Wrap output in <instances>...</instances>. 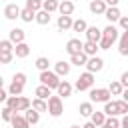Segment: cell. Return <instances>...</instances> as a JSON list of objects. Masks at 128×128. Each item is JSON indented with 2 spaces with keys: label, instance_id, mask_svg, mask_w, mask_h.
<instances>
[{
  "label": "cell",
  "instance_id": "836d02e7",
  "mask_svg": "<svg viewBox=\"0 0 128 128\" xmlns=\"http://www.w3.org/2000/svg\"><path fill=\"white\" fill-rule=\"evenodd\" d=\"M118 52H120V56H128V40H126V36H122V34H120V38H118Z\"/></svg>",
  "mask_w": 128,
  "mask_h": 128
},
{
  "label": "cell",
  "instance_id": "b9f144b4",
  "mask_svg": "<svg viewBox=\"0 0 128 128\" xmlns=\"http://www.w3.org/2000/svg\"><path fill=\"white\" fill-rule=\"evenodd\" d=\"M112 44H114V42H112V40H108V38H104V36H102V38H100V42H98L100 50H110V46H112Z\"/></svg>",
  "mask_w": 128,
  "mask_h": 128
},
{
  "label": "cell",
  "instance_id": "f546056e",
  "mask_svg": "<svg viewBox=\"0 0 128 128\" xmlns=\"http://www.w3.org/2000/svg\"><path fill=\"white\" fill-rule=\"evenodd\" d=\"M90 122H94L96 126H102V124L106 122V114H104V110H102V112L94 110V112H92V116H90Z\"/></svg>",
  "mask_w": 128,
  "mask_h": 128
},
{
  "label": "cell",
  "instance_id": "bcb514c9",
  "mask_svg": "<svg viewBox=\"0 0 128 128\" xmlns=\"http://www.w3.org/2000/svg\"><path fill=\"white\" fill-rule=\"evenodd\" d=\"M8 96H10V94H8V90L0 88V102H6V100H8Z\"/></svg>",
  "mask_w": 128,
  "mask_h": 128
},
{
  "label": "cell",
  "instance_id": "5bb4252c",
  "mask_svg": "<svg viewBox=\"0 0 128 128\" xmlns=\"http://www.w3.org/2000/svg\"><path fill=\"white\" fill-rule=\"evenodd\" d=\"M8 38H10V42H14V46H16V44H20V42L26 40V32H24L22 28H12L10 34H8Z\"/></svg>",
  "mask_w": 128,
  "mask_h": 128
},
{
  "label": "cell",
  "instance_id": "8fae6325",
  "mask_svg": "<svg viewBox=\"0 0 128 128\" xmlns=\"http://www.w3.org/2000/svg\"><path fill=\"white\" fill-rule=\"evenodd\" d=\"M120 10H118V6H108L106 8V12H104V18L110 22V24H114V22H118L120 20Z\"/></svg>",
  "mask_w": 128,
  "mask_h": 128
},
{
  "label": "cell",
  "instance_id": "7dc6e473",
  "mask_svg": "<svg viewBox=\"0 0 128 128\" xmlns=\"http://www.w3.org/2000/svg\"><path fill=\"white\" fill-rule=\"evenodd\" d=\"M120 128H128V114L122 116V120H120Z\"/></svg>",
  "mask_w": 128,
  "mask_h": 128
},
{
  "label": "cell",
  "instance_id": "7a4b0ae2",
  "mask_svg": "<svg viewBox=\"0 0 128 128\" xmlns=\"http://www.w3.org/2000/svg\"><path fill=\"white\" fill-rule=\"evenodd\" d=\"M38 80H40V84H44V86H48V88H52V90H56L58 84H60V76H58L54 70H44V72H40Z\"/></svg>",
  "mask_w": 128,
  "mask_h": 128
},
{
  "label": "cell",
  "instance_id": "11a10c76",
  "mask_svg": "<svg viewBox=\"0 0 128 128\" xmlns=\"http://www.w3.org/2000/svg\"><path fill=\"white\" fill-rule=\"evenodd\" d=\"M70 128H82V126H70Z\"/></svg>",
  "mask_w": 128,
  "mask_h": 128
},
{
  "label": "cell",
  "instance_id": "44dd1931",
  "mask_svg": "<svg viewBox=\"0 0 128 128\" xmlns=\"http://www.w3.org/2000/svg\"><path fill=\"white\" fill-rule=\"evenodd\" d=\"M34 94H36V98L48 100V98L52 96V88H48V86H44V84H38V86H36V90H34Z\"/></svg>",
  "mask_w": 128,
  "mask_h": 128
},
{
  "label": "cell",
  "instance_id": "8992f818",
  "mask_svg": "<svg viewBox=\"0 0 128 128\" xmlns=\"http://www.w3.org/2000/svg\"><path fill=\"white\" fill-rule=\"evenodd\" d=\"M102 68H104V60H102L100 56H90V58H88V62H86V70H88V72L96 74V72H100Z\"/></svg>",
  "mask_w": 128,
  "mask_h": 128
},
{
  "label": "cell",
  "instance_id": "681fc988",
  "mask_svg": "<svg viewBox=\"0 0 128 128\" xmlns=\"http://www.w3.org/2000/svg\"><path fill=\"white\" fill-rule=\"evenodd\" d=\"M82 128H98V126H96V124H94V122H86V124H84V126H82Z\"/></svg>",
  "mask_w": 128,
  "mask_h": 128
},
{
  "label": "cell",
  "instance_id": "277c9868",
  "mask_svg": "<svg viewBox=\"0 0 128 128\" xmlns=\"http://www.w3.org/2000/svg\"><path fill=\"white\" fill-rule=\"evenodd\" d=\"M62 112H64L62 96H58V94L54 96V94H52V96L48 98V114H50V116H54V118H58Z\"/></svg>",
  "mask_w": 128,
  "mask_h": 128
},
{
  "label": "cell",
  "instance_id": "ffe728a7",
  "mask_svg": "<svg viewBox=\"0 0 128 128\" xmlns=\"http://www.w3.org/2000/svg\"><path fill=\"white\" fill-rule=\"evenodd\" d=\"M28 54H30V46H28L26 42H20V44L14 46V56H16V58H26Z\"/></svg>",
  "mask_w": 128,
  "mask_h": 128
},
{
  "label": "cell",
  "instance_id": "2e32d148",
  "mask_svg": "<svg viewBox=\"0 0 128 128\" xmlns=\"http://www.w3.org/2000/svg\"><path fill=\"white\" fill-rule=\"evenodd\" d=\"M72 90H74V86H72L68 80H60V84H58V88H56L58 96H64V98L72 96Z\"/></svg>",
  "mask_w": 128,
  "mask_h": 128
},
{
  "label": "cell",
  "instance_id": "7c38bea8",
  "mask_svg": "<svg viewBox=\"0 0 128 128\" xmlns=\"http://www.w3.org/2000/svg\"><path fill=\"white\" fill-rule=\"evenodd\" d=\"M84 34H86V40H90V42H100V38H102V30L98 26H88Z\"/></svg>",
  "mask_w": 128,
  "mask_h": 128
},
{
  "label": "cell",
  "instance_id": "f35d334b",
  "mask_svg": "<svg viewBox=\"0 0 128 128\" xmlns=\"http://www.w3.org/2000/svg\"><path fill=\"white\" fill-rule=\"evenodd\" d=\"M108 128H120V118L118 116H106V122H104Z\"/></svg>",
  "mask_w": 128,
  "mask_h": 128
},
{
  "label": "cell",
  "instance_id": "c3c4849f",
  "mask_svg": "<svg viewBox=\"0 0 128 128\" xmlns=\"http://www.w3.org/2000/svg\"><path fill=\"white\" fill-rule=\"evenodd\" d=\"M104 2H106L108 6H118V2H120V0H104Z\"/></svg>",
  "mask_w": 128,
  "mask_h": 128
},
{
  "label": "cell",
  "instance_id": "484cf974",
  "mask_svg": "<svg viewBox=\"0 0 128 128\" xmlns=\"http://www.w3.org/2000/svg\"><path fill=\"white\" fill-rule=\"evenodd\" d=\"M108 90H110V94H112V96H122L124 86H122V82H120V80H112V82L108 84Z\"/></svg>",
  "mask_w": 128,
  "mask_h": 128
},
{
  "label": "cell",
  "instance_id": "ba28073f",
  "mask_svg": "<svg viewBox=\"0 0 128 128\" xmlns=\"http://www.w3.org/2000/svg\"><path fill=\"white\" fill-rule=\"evenodd\" d=\"M82 46H84V42L80 40V38H70L68 42H66V52L72 56V54H78V52H82Z\"/></svg>",
  "mask_w": 128,
  "mask_h": 128
},
{
  "label": "cell",
  "instance_id": "f1b7e54d",
  "mask_svg": "<svg viewBox=\"0 0 128 128\" xmlns=\"http://www.w3.org/2000/svg\"><path fill=\"white\" fill-rule=\"evenodd\" d=\"M32 108H34V110H38V112H48V100L34 98V100H32Z\"/></svg>",
  "mask_w": 128,
  "mask_h": 128
},
{
  "label": "cell",
  "instance_id": "f5cc1de1",
  "mask_svg": "<svg viewBox=\"0 0 128 128\" xmlns=\"http://www.w3.org/2000/svg\"><path fill=\"white\" fill-rule=\"evenodd\" d=\"M122 36H126V40H128V30H126V32H122Z\"/></svg>",
  "mask_w": 128,
  "mask_h": 128
},
{
  "label": "cell",
  "instance_id": "7402d4cb",
  "mask_svg": "<svg viewBox=\"0 0 128 128\" xmlns=\"http://www.w3.org/2000/svg\"><path fill=\"white\" fill-rule=\"evenodd\" d=\"M10 124H12V128H30V124H28V120L24 118V116H20L18 112L12 116V120H10Z\"/></svg>",
  "mask_w": 128,
  "mask_h": 128
},
{
  "label": "cell",
  "instance_id": "83f0119b",
  "mask_svg": "<svg viewBox=\"0 0 128 128\" xmlns=\"http://www.w3.org/2000/svg\"><path fill=\"white\" fill-rule=\"evenodd\" d=\"M24 86H26V84H20V82L12 80V84L8 86V94H10V96H20L22 90H24Z\"/></svg>",
  "mask_w": 128,
  "mask_h": 128
},
{
  "label": "cell",
  "instance_id": "6da1fadb",
  "mask_svg": "<svg viewBox=\"0 0 128 128\" xmlns=\"http://www.w3.org/2000/svg\"><path fill=\"white\" fill-rule=\"evenodd\" d=\"M6 106H10L14 112H26V110L32 106V102H30L26 96H8Z\"/></svg>",
  "mask_w": 128,
  "mask_h": 128
},
{
  "label": "cell",
  "instance_id": "d6a6232c",
  "mask_svg": "<svg viewBox=\"0 0 128 128\" xmlns=\"http://www.w3.org/2000/svg\"><path fill=\"white\" fill-rule=\"evenodd\" d=\"M34 66H36L40 72H44V70H50V68H48V66H50V60H48L46 56H40V58H36Z\"/></svg>",
  "mask_w": 128,
  "mask_h": 128
},
{
  "label": "cell",
  "instance_id": "e575fe53",
  "mask_svg": "<svg viewBox=\"0 0 128 128\" xmlns=\"http://www.w3.org/2000/svg\"><path fill=\"white\" fill-rule=\"evenodd\" d=\"M86 28H88V24H86V20H82V18L74 20V24H72V32H86Z\"/></svg>",
  "mask_w": 128,
  "mask_h": 128
},
{
  "label": "cell",
  "instance_id": "f907efd6",
  "mask_svg": "<svg viewBox=\"0 0 128 128\" xmlns=\"http://www.w3.org/2000/svg\"><path fill=\"white\" fill-rule=\"evenodd\" d=\"M122 100H126V102H128V88H124V90H122Z\"/></svg>",
  "mask_w": 128,
  "mask_h": 128
},
{
  "label": "cell",
  "instance_id": "7bdbcfd3",
  "mask_svg": "<svg viewBox=\"0 0 128 128\" xmlns=\"http://www.w3.org/2000/svg\"><path fill=\"white\" fill-rule=\"evenodd\" d=\"M12 80H16V82H20V84H26V74H24V72H16V74L12 76Z\"/></svg>",
  "mask_w": 128,
  "mask_h": 128
},
{
  "label": "cell",
  "instance_id": "8d00e7d4",
  "mask_svg": "<svg viewBox=\"0 0 128 128\" xmlns=\"http://www.w3.org/2000/svg\"><path fill=\"white\" fill-rule=\"evenodd\" d=\"M0 52H14V42H10V38L0 40Z\"/></svg>",
  "mask_w": 128,
  "mask_h": 128
},
{
  "label": "cell",
  "instance_id": "ab89813d",
  "mask_svg": "<svg viewBox=\"0 0 128 128\" xmlns=\"http://www.w3.org/2000/svg\"><path fill=\"white\" fill-rule=\"evenodd\" d=\"M116 104H118V116H124V114H128V102L126 100H116Z\"/></svg>",
  "mask_w": 128,
  "mask_h": 128
},
{
  "label": "cell",
  "instance_id": "cb8c5ba5",
  "mask_svg": "<svg viewBox=\"0 0 128 128\" xmlns=\"http://www.w3.org/2000/svg\"><path fill=\"white\" fill-rule=\"evenodd\" d=\"M78 112H80V116H86V118H90L92 116V112H94V102H82L80 106H78Z\"/></svg>",
  "mask_w": 128,
  "mask_h": 128
},
{
  "label": "cell",
  "instance_id": "4316f807",
  "mask_svg": "<svg viewBox=\"0 0 128 128\" xmlns=\"http://www.w3.org/2000/svg\"><path fill=\"white\" fill-rule=\"evenodd\" d=\"M104 114L106 116H118V104H116V100H108L104 104Z\"/></svg>",
  "mask_w": 128,
  "mask_h": 128
},
{
  "label": "cell",
  "instance_id": "9c48e42d",
  "mask_svg": "<svg viewBox=\"0 0 128 128\" xmlns=\"http://www.w3.org/2000/svg\"><path fill=\"white\" fill-rule=\"evenodd\" d=\"M72 24H74L72 16H64V14H60V16H58V20H56V26H58V30H60V32L72 30Z\"/></svg>",
  "mask_w": 128,
  "mask_h": 128
},
{
  "label": "cell",
  "instance_id": "4dcf8cb0",
  "mask_svg": "<svg viewBox=\"0 0 128 128\" xmlns=\"http://www.w3.org/2000/svg\"><path fill=\"white\" fill-rule=\"evenodd\" d=\"M58 4H60L58 0H42V10H46V12L52 14V12L58 10Z\"/></svg>",
  "mask_w": 128,
  "mask_h": 128
},
{
  "label": "cell",
  "instance_id": "db71d44e",
  "mask_svg": "<svg viewBox=\"0 0 128 128\" xmlns=\"http://www.w3.org/2000/svg\"><path fill=\"white\" fill-rule=\"evenodd\" d=\"M98 128H108V126H106V124H102V126H98Z\"/></svg>",
  "mask_w": 128,
  "mask_h": 128
},
{
  "label": "cell",
  "instance_id": "74e56055",
  "mask_svg": "<svg viewBox=\"0 0 128 128\" xmlns=\"http://www.w3.org/2000/svg\"><path fill=\"white\" fill-rule=\"evenodd\" d=\"M26 8L32 12H38L42 10V0H26Z\"/></svg>",
  "mask_w": 128,
  "mask_h": 128
},
{
  "label": "cell",
  "instance_id": "4fadbf2b",
  "mask_svg": "<svg viewBox=\"0 0 128 128\" xmlns=\"http://www.w3.org/2000/svg\"><path fill=\"white\" fill-rule=\"evenodd\" d=\"M120 30L114 26V24H108L106 28H102V36L104 38H108V40H112V42H116L118 38H120V34H118Z\"/></svg>",
  "mask_w": 128,
  "mask_h": 128
},
{
  "label": "cell",
  "instance_id": "ac0fdd59",
  "mask_svg": "<svg viewBox=\"0 0 128 128\" xmlns=\"http://www.w3.org/2000/svg\"><path fill=\"white\" fill-rule=\"evenodd\" d=\"M100 50V46H98V42H90V40H86L84 42V46H82V52L90 58V56H96V52Z\"/></svg>",
  "mask_w": 128,
  "mask_h": 128
},
{
  "label": "cell",
  "instance_id": "816d5d0a",
  "mask_svg": "<svg viewBox=\"0 0 128 128\" xmlns=\"http://www.w3.org/2000/svg\"><path fill=\"white\" fill-rule=\"evenodd\" d=\"M0 88H4V78L0 76Z\"/></svg>",
  "mask_w": 128,
  "mask_h": 128
},
{
  "label": "cell",
  "instance_id": "d4e9b609",
  "mask_svg": "<svg viewBox=\"0 0 128 128\" xmlns=\"http://www.w3.org/2000/svg\"><path fill=\"white\" fill-rule=\"evenodd\" d=\"M34 20H36V24H40V26H46V24H50V12H46V10H38Z\"/></svg>",
  "mask_w": 128,
  "mask_h": 128
},
{
  "label": "cell",
  "instance_id": "9a60e30c",
  "mask_svg": "<svg viewBox=\"0 0 128 128\" xmlns=\"http://www.w3.org/2000/svg\"><path fill=\"white\" fill-rule=\"evenodd\" d=\"M70 68H72V64L66 62V60H60V62L54 64V72H56L60 78H62V76H68V74H70Z\"/></svg>",
  "mask_w": 128,
  "mask_h": 128
},
{
  "label": "cell",
  "instance_id": "1f68e13d",
  "mask_svg": "<svg viewBox=\"0 0 128 128\" xmlns=\"http://www.w3.org/2000/svg\"><path fill=\"white\" fill-rule=\"evenodd\" d=\"M34 18H36V12H32V10H28L26 6H24V8L20 10V20H22V22H32Z\"/></svg>",
  "mask_w": 128,
  "mask_h": 128
},
{
  "label": "cell",
  "instance_id": "3957f363",
  "mask_svg": "<svg viewBox=\"0 0 128 128\" xmlns=\"http://www.w3.org/2000/svg\"><path fill=\"white\" fill-rule=\"evenodd\" d=\"M94 86V74L92 72H82L78 78H76V84H74V88L78 90V92H86V90H90Z\"/></svg>",
  "mask_w": 128,
  "mask_h": 128
},
{
  "label": "cell",
  "instance_id": "603a6c76",
  "mask_svg": "<svg viewBox=\"0 0 128 128\" xmlns=\"http://www.w3.org/2000/svg\"><path fill=\"white\" fill-rule=\"evenodd\" d=\"M86 62H88V56L84 54V52H78V54H72L70 56V64H74V66H86Z\"/></svg>",
  "mask_w": 128,
  "mask_h": 128
},
{
  "label": "cell",
  "instance_id": "d6986e66",
  "mask_svg": "<svg viewBox=\"0 0 128 128\" xmlns=\"http://www.w3.org/2000/svg\"><path fill=\"white\" fill-rule=\"evenodd\" d=\"M24 118L28 120V124H30V126H34V124H38V122H40V112H38V110H34V108L30 106V108L24 112Z\"/></svg>",
  "mask_w": 128,
  "mask_h": 128
},
{
  "label": "cell",
  "instance_id": "30bf717a",
  "mask_svg": "<svg viewBox=\"0 0 128 128\" xmlns=\"http://www.w3.org/2000/svg\"><path fill=\"white\" fill-rule=\"evenodd\" d=\"M20 6L18 4H8L6 8H4V16H6V20H16V18H20Z\"/></svg>",
  "mask_w": 128,
  "mask_h": 128
},
{
  "label": "cell",
  "instance_id": "e0dca14e",
  "mask_svg": "<svg viewBox=\"0 0 128 128\" xmlns=\"http://www.w3.org/2000/svg\"><path fill=\"white\" fill-rule=\"evenodd\" d=\"M74 2L72 0H62L60 4H58V12L60 14H64V16H72V12H74Z\"/></svg>",
  "mask_w": 128,
  "mask_h": 128
},
{
  "label": "cell",
  "instance_id": "52a82bcc",
  "mask_svg": "<svg viewBox=\"0 0 128 128\" xmlns=\"http://www.w3.org/2000/svg\"><path fill=\"white\" fill-rule=\"evenodd\" d=\"M88 8H90V12H92V14H96V16H104V12H106L108 4H106L104 0H90Z\"/></svg>",
  "mask_w": 128,
  "mask_h": 128
},
{
  "label": "cell",
  "instance_id": "5b68a950",
  "mask_svg": "<svg viewBox=\"0 0 128 128\" xmlns=\"http://www.w3.org/2000/svg\"><path fill=\"white\" fill-rule=\"evenodd\" d=\"M110 90L108 88H90V102H100V104H106L110 100Z\"/></svg>",
  "mask_w": 128,
  "mask_h": 128
},
{
  "label": "cell",
  "instance_id": "d590c367",
  "mask_svg": "<svg viewBox=\"0 0 128 128\" xmlns=\"http://www.w3.org/2000/svg\"><path fill=\"white\" fill-rule=\"evenodd\" d=\"M14 114H16V112H14V110H12L10 106H4V108L0 110V116H2V120H4V122H10Z\"/></svg>",
  "mask_w": 128,
  "mask_h": 128
},
{
  "label": "cell",
  "instance_id": "f6af8a7d",
  "mask_svg": "<svg viewBox=\"0 0 128 128\" xmlns=\"http://www.w3.org/2000/svg\"><path fill=\"white\" fill-rule=\"evenodd\" d=\"M120 82H122V86H124V88H128V70H126V72H122Z\"/></svg>",
  "mask_w": 128,
  "mask_h": 128
},
{
  "label": "cell",
  "instance_id": "60d3db41",
  "mask_svg": "<svg viewBox=\"0 0 128 128\" xmlns=\"http://www.w3.org/2000/svg\"><path fill=\"white\" fill-rule=\"evenodd\" d=\"M14 60V52H0V64H10Z\"/></svg>",
  "mask_w": 128,
  "mask_h": 128
},
{
  "label": "cell",
  "instance_id": "ee69618b",
  "mask_svg": "<svg viewBox=\"0 0 128 128\" xmlns=\"http://www.w3.org/2000/svg\"><path fill=\"white\" fill-rule=\"evenodd\" d=\"M118 24H120V28H122V32H126V30H128V16H120V20H118Z\"/></svg>",
  "mask_w": 128,
  "mask_h": 128
}]
</instances>
